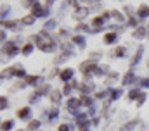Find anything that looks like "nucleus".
I'll use <instances>...</instances> for the list:
<instances>
[{"label": "nucleus", "mask_w": 149, "mask_h": 131, "mask_svg": "<svg viewBox=\"0 0 149 131\" xmlns=\"http://www.w3.org/2000/svg\"><path fill=\"white\" fill-rule=\"evenodd\" d=\"M132 79H134V74H132V71H128V72L123 76V81H121V83H123V85H130Z\"/></svg>", "instance_id": "393cba45"}, {"label": "nucleus", "mask_w": 149, "mask_h": 131, "mask_svg": "<svg viewBox=\"0 0 149 131\" xmlns=\"http://www.w3.org/2000/svg\"><path fill=\"white\" fill-rule=\"evenodd\" d=\"M17 131H24V130H17Z\"/></svg>", "instance_id": "49530a36"}, {"label": "nucleus", "mask_w": 149, "mask_h": 131, "mask_svg": "<svg viewBox=\"0 0 149 131\" xmlns=\"http://www.w3.org/2000/svg\"><path fill=\"white\" fill-rule=\"evenodd\" d=\"M80 102H81V105H85V107H90V105H92V98L88 97V95H81Z\"/></svg>", "instance_id": "4be33fe9"}, {"label": "nucleus", "mask_w": 149, "mask_h": 131, "mask_svg": "<svg viewBox=\"0 0 149 131\" xmlns=\"http://www.w3.org/2000/svg\"><path fill=\"white\" fill-rule=\"evenodd\" d=\"M80 90H81V93H83V95H88L90 92H94V85H92V83L88 81V83L81 85V86H80Z\"/></svg>", "instance_id": "4468645a"}, {"label": "nucleus", "mask_w": 149, "mask_h": 131, "mask_svg": "<svg viewBox=\"0 0 149 131\" xmlns=\"http://www.w3.org/2000/svg\"><path fill=\"white\" fill-rule=\"evenodd\" d=\"M24 79H26V83H28V85H37V83H38V76H33V74H28Z\"/></svg>", "instance_id": "bb28decb"}, {"label": "nucleus", "mask_w": 149, "mask_h": 131, "mask_svg": "<svg viewBox=\"0 0 149 131\" xmlns=\"http://www.w3.org/2000/svg\"><path fill=\"white\" fill-rule=\"evenodd\" d=\"M137 123H139L137 119H134V121H128L127 124H123V126L120 128V131H132L135 126H137Z\"/></svg>", "instance_id": "f8f14e48"}, {"label": "nucleus", "mask_w": 149, "mask_h": 131, "mask_svg": "<svg viewBox=\"0 0 149 131\" xmlns=\"http://www.w3.org/2000/svg\"><path fill=\"white\" fill-rule=\"evenodd\" d=\"M57 117V109H52L50 112H49V121H54Z\"/></svg>", "instance_id": "72a5a7b5"}, {"label": "nucleus", "mask_w": 149, "mask_h": 131, "mask_svg": "<svg viewBox=\"0 0 149 131\" xmlns=\"http://www.w3.org/2000/svg\"><path fill=\"white\" fill-rule=\"evenodd\" d=\"M71 88H73V85H66L64 86V95H70L71 93Z\"/></svg>", "instance_id": "f704fd0d"}, {"label": "nucleus", "mask_w": 149, "mask_h": 131, "mask_svg": "<svg viewBox=\"0 0 149 131\" xmlns=\"http://www.w3.org/2000/svg\"><path fill=\"white\" fill-rule=\"evenodd\" d=\"M95 97H97V98H104V97H106V92H97V93H95Z\"/></svg>", "instance_id": "58836bf2"}, {"label": "nucleus", "mask_w": 149, "mask_h": 131, "mask_svg": "<svg viewBox=\"0 0 149 131\" xmlns=\"http://www.w3.org/2000/svg\"><path fill=\"white\" fill-rule=\"evenodd\" d=\"M54 2H56V0H45V5H47V7H50Z\"/></svg>", "instance_id": "79ce46f5"}, {"label": "nucleus", "mask_w": 149, "mask_h": 131, "mask_svg": "<svg viewBox=\"0 0 149 131\" xmlns=\"http://www.w3.org/2000/svg\"><path fill=\"white\" fill-rule=\"evenodd\" d=\"M87 12H88L87 7H76V9H74V17H76V19H83V17L87 16Z\"/></svg>", "instance_id": "6e6552de"}, {"label": "nucleus", "mask_w": 149, "mask_h": 131, "mask_svg": "<svg viewBox=\"0 0 149 131\" xmlns=\"http://www.w3.org/2000/svg\"><path fill=\"white\" fill-rule=\"evenodd\" d=\"M57 131H70V126H68V124H64V123H63V124H61V126H59V128H57Z\"/></svg>", "instance_id": "c9c22d12"}, {"label": "nucleus", "mask_w": 149, "mask_h": 131, "mask_svg": "<svg viewBox=\"0 0 149 131\" xmlns=\"http://www.w3.org/2000/svg\"><path fill=\"white\" fill-rule=\"evenodd\" d=\"M38 97H40V93H38V92H35V93H33V95L30 97V102H37Z\"/></svg>", "instance_id": "e433bc0d"}, {"label": "nucleus", "mask_w": 149, "mask_h": 131, "mask_svg": "<svg viewBox=\"0 0 149 131\" xmlns=\"http://www.w3.org/2000/svg\"><path fill=\"white\" fill-rule=\"evenodd\" d=\"M104 24V19L102 17H95L94 21H92V26H95V28H99V26H102Z\"/></svg>", "instance_id": "7c9ffc66"}, {"label": "nucleus", "mask_w": 149, "mask_h": 131, "mask_svg": "<svg viewBox=\"0 0 149 131\" xmlns=\"http://www.w3.org/2000/svg\"><path fill=\"white\" fill-rule=\"evenodd\" d=\"M31 52H33V45H31V43H26V45L23 47V50H21L23 55H30Z\"/></svg>", "instance_id": "b1692460"}, {"label": "nucleus", "mask_w": 149, "mask_h": 131, "mask_svg": "<svg viewBox=\"0 0 149 131\" xmlns=\"http://www.w3.org/2000/svg\"><path fill=\"white\" fill-rule=\"evenodd\" d=\"M47 9H43V7H40V3L35 2L33 5H31V14L35 16V17H43V16H47Z\"/></svg>", "instance_id": "7ed1b4c3"}, {"label": "nucleus", "mask_w": 149, "mask_h": 131, "mask_svg": "<svg viewBox=\"0 0 149 131\" xmlns=\"http://www.w3.org/2000/svg\"><path fill=\"white\" fill-rule=\"evenodd\" d=\"M54 26H56V21H52V19H50V21H47V23H45V26H43V28H45V31H47V30H52Z\"/></svg>", "instance_id": "2f4dec72"}, {"label": "nucleus", "mask_w": 149, "mask_h": 131, "mask_svg": "<svg viewBox=\"0 0 149 131\" xmlns=\"http://www.w3.org/2000/svg\"><path fill=\"white\" fill-rule=\"evenodd\" d=\"M61 98H63V95H61V92H59V90H54V92L50 93V102H52V103H59V102H61Z\"/></svg>", "instance_id": "dca6fc26"}, {"label": "nucleus", "mask_w": 149, "mask_h": 131, "mask_svg": "<svg viewBox=\"0 0 149 131\" xmlns=\"http://www.w3.org/2000/svg\"><path fill=\"white\" fill-rule=\"evenodd\" d=\"M3 52H5L7 55H10V57H12V55H17V54H19V48H17L14 43H10V41H9V43H5V45H3Z\"/></svg>", "instance_id": "20e7f679"}, {"label": "nucleus", "mask_w": 149, "mask_h": 131, "mask_svg": "<svg viewBox=\"0 0 149 131\" xmlns=\"http://www.w3.org/2000/svg\"><path fill=\"white\" fill-rule=\"evenodd\" d=\"M132 36L134 38H144L146 36V26H139L135 31L132 33Z\"/></svg>", "instance_id": "2eb2a0df"}, {"label": "nucleus", "mask_w": 149, "mask_h": 131, "mask_svg": "<svg viewBox=\"0 0 149 131\" xmlns=\"http://www.w3.org/2000/svg\"><path fill=\"white\" fill-rule=\"evenodd\" d=\"M5 12H9V5H2V16H5Z\"/></svg>", "instance_id": "a19ab883"}, {"label": "nucleus", "mask_w": 149, "mask_h": 131, "mask_svg": "<svg viewBox=\"0 0 149 131\" xmlns=\"http://www.w3.org/2000/svg\"><path fill=\"white\" fill-rule=\"evenodd\" d=\"M10 74H14V76H24V78H26V76H28V74H24V69H23V66H14V67H12V69H10Z\"/></svg>", "instance_id": "9d476101"}, {"label": "nucleus", "mask_w": 149, "mask_h": 131, "mask_svg": "<svg viewBox=\"0 0 149 131\" xmlns=\"http://www.w3.org/2000/svg\"><path fill=\"white\" fill-rule=\"evenodd\" d=\"M95 67H97V64H95L94 61H90V59H88V61H85V62H81V64H80V71L85 74V78H88V72H94V71H95Z\"/></svg>", "instance_id": "f03ea898"}, {"label": "nucleus", "mask_w": 149, "mask_h": 131, "mask_svg": "<svg viewBox=\"0 0 149 131\" xmlns=\"http://www.w3.org/2000/svg\"><path fill=\"white\" fill-rule=\"evenodd\" d=\"M141 95H142L141 90H137V88H135V90H130V92H128V100H139Z\"/></svg>", "instance_id": "f3484780"}, {"label": "nucleus", "mask_w": 149, "mask_h": 131, "mask_svg": "<svg viewBox=\"0 0 149 131\" xmlns=\"http://www.w3.org/2000/svg\"><path fill=\"white\" fill-rule=\"evenodd\" d=\"M38 128H40V121H37V119H33V121L28 123V130L30 131H35V130H38Z\"/></svg>", "instance_id": "a878e982"}, {"label": "nucleus", "mask_w": 149, "mask_h": 131, "mask_svg": "<svg viewBox=\"0 0 149 131\" xmlns=\"http://www.w3.org/2000/svg\"><path fill=\"white\" fill-rule=\"evenodd\" d=\"M7 105H9L7 97H5V95H2V100H0V110H5V109H7Z\"/></svg>", "instance_id": "c756f323"}, {"label": "nucleus", "mask_w": 149, "mask_h": 131, "mask_svg": "<svg viewBox=\"0 0 149 131\" xmlns=\"http://www.w3.org/2000/svg\"><path fill=\"white\" fill-rule=\"evenodd\" d=\"M66 105H68V109H70L71 112H76V110L81 107V102H80V98H70Z\"/></svg>", "instance_id": "39448f33"}, {"label": "nucleus", "mask_w": 149, "mask_h": 131, "mask_svg": "<svg viewBox=\"0 0 149 131\" xmlns=\"http://www.w3.org/2000/svg\"><path fill=\"white\" fill-rule=\"evenodd\" d=\"M16 24H17L16 21H5V19L2 21V26H3V28H7V30H14V28H16Z\"/></svg>", "instance_id": "5701e85b"}, {"label": "nucleus", "mask_w": 149, "mask_h": 131, "mask_svg": "<svg viewBox=\"0 0 149 131\" xmlns=\"http://www.w3.org/2000/svg\"><path fill=\"white\" fill-rule=\"evenodd\" d=\"M121 93H123V90H121V88H118V90H113V92H111V98H113V100H116V98L121 97Z\"/></svg>", "instance_id": "cd10ccee"}, {"label": "nucleus", "mask_w": 149, "mask_h": 131, "mask_svg": "<svg viewBox=\"0 0 149 131\" xmlns=\"http://www.w3.org/2000/svg\"><path fill=\"white\" fill-rule=\"evenodd\" d=\"M128 24H130V26H135V19H134V17H132V19H128Z\"/></svg>", "instance_id": "37998d69"}, {"label": "nucleus", "mask_w": 149, "mask_h": 131, "mask_svg": "<svg viewBox=\"0 0 149 131\" xmlns=\"http://www.w3.org/2000/svg\"><path fill=\"white\" fill-rule=\"evenodd\" d=\"M59 76H61V79H63L64 83H68V81H71V78H73V69H63Z\"/></svg>", "instance_id": "423d86ee"}, {"label": "nucleus", "mask_w": 149, "mask_h": 131, "mask_svg": "<svg viewBox=\"0 0 149 131\" xmlns=\"http://www.w3.org/2000/svg\"><path fill=\"white\" fill-rule=\"evenodd\" d=\"M16 114H17V117H19V119H26V117H30L31 109H30V107H23V109H19Z\"/></svg>", "instance_id": "1a4fd4ad"}, {"label": "nucleus", "mask_w": 149, "mask_h": 131, "mask_svg": "<svg viewBox=\"0 0 149 131\" xmlns=\"http://www.w3.org/2000/svg\"><path fill=\"white\" fill-rule=\"evenodd\" d=\"M31 2H33V3H35V2H38V0H31Z\"/></svg>", "instance_id": "a18cd8bd"}, {"label": "nucleus", "mask_w": 149, "mask_h": 131, "mask_svg": "<svg viewBox=\"0 0 149 131\" xmlns=\"http://www.w3.org/2000/svg\"><path fill=\"white\" fill-rule=\"evenodd\" d=\"M31 40H35V45L42 52H52L54 50V41L45 31L38 33L37 36H31Z\"/></svg>", "instance_id": "f257e3e1"}, {"label": "nucleus", "mask_w": 149, "mask_h": 131, "mask_svg": "<svg viewBox=\"0 0 149 131\" xmlns=\"http://www.w3.org/2000/svg\"><path fill=\"white\" fill-rule=\"evenodd\" d=\"M73 43H76L80 48H83V47H85V38L80 36V34H76V36H73Z\"/></svg>", "instance_id": "412c9836"}, {"label": "nucleus", "mask_w": 149, "mask_h": 131, "mask_svg": "<svg viewBox=\"0 0 149 131\" xmlns=\"http://www.w3.org/2000/svg\"><path fill=\"white\" fill-rule=\"evenodd\" d=\"M118 41V34L116 33H106L104 34V43L106 45H113V43H116Z\"/></svg>", "instance_id": "0eeeda50"}, {"label": "nucleus", "mask_w": 149, "mask_h": 131, "mask_svg": "<svg viewBox=\"0 0 149 131\" xmlns=\"http://www.w3.org/2000/svg\"><path fill=\"white\" fill-rule=\"evenodd\" d=\"M137 16H139V17H148L149 16V7L146 3H142V5L137 9Z\"/></svg>", "instance_id": "9b49d317"}, {"label": "nucleus", "mask_w": 149, "mask_h": 131, "mask_svg": "<svg viewBox=\"0 0 149 131\" xmlns=\"http://www.w3.org/2000/svg\"><path fill=\"white\" fill-rule=\"evenodd\" d=\"M92 124H94V126H97V124H99V119H97V117H95V119H92Z\"/></svg>", "instance_id": "c03bdc74"}, {"label": "nucleus", "mask_w": 149, "mask_h": 131, "mask_svg": "<svg viewBox=\"0 0 149 131\" xmlns=\"http://www.w3.org/2000/svg\"><path fill=\"white\" fill-rule=\"evenodd\" d=\"M12 126H14V121H12V119H5V121H2V131H10L12 130Z\"/></svg>", "instance_id": "6ab92c4d"}, {"label": "nucleus", "mask_w": 149, "mask_h": 131, "mask_svg": "<svg viewBox=\"0 0 149 131\" xmlns=\"http://www.w3.org/2000/svg\"><path fill=\"white\" fill-rule=\"evenodd\" d=\"M76 30H78V31H90V28H88L87 24H83V23H80V24L76 26Z\"/></svg>", "instance_id": "473e14b6"}, {"label": "nucleus", "mask_w": 149, "mask_h": 131, "mask_svg": "<svg viewBox=\"0 0 149 131\" xmlns=\"http://www.w3.org/2000/svg\"><path fill=\"white\" fill-rule=\"evenodd\" d=\"M101 17H102L104 21H106V19H109V17H111V12H104V14H102Z\"/></svg>", "instance_id": "ea45409f"}, {"label": "nucleus", "mask_w": 149, "mask_h": 131, "mask_svg": "<svg viewBox=\"0 0 149 131\" xmlns=\"http://www.w3.org/2000/svg\"><path fill=\"white\" fill-rule=\"evenodd\" d=\"M144 100H146V95L142 93V95H141V98L137 100V105H142V103H144Z\"/></svg>", "instance_id": "4c0bfd02"}, {"label": "nucleus", "mask_w": 149, "mask_h": 131, "mask_svg": "<svg viewBox=\"0 0 149 131\" xmlns=\"http://www.w3.org/2000/svg\"><path fill=\"white\" fill-rule=\"evenodd\" d=\"M142 52H144V47L142 45H139V48H137V54H135V57H134V61L130 62V66H135L139 61H141V55H142Z\"/></svg>", "instance_id": "a211bd4d"}, {"label": "nucleus", "mask_w": 149, "mask_h": 131, "mask_svg": "<svg viewBox=\"0 0 149 131\" xmlns=\"http://www.w3.org/2000/svg\"><path fill=\"white\" fill-rule=\"evenodd\" d=\"M125 54H127V48H125V47H121V45H120V47H116V48L111 52V55H114V57H125Z\"/></svg>", "instance_id": "ddd939ff"}, {"label": "nucleus", "mask_w": 149, "mask_h": 131, "mask_svg": "<svg viewBox=\"0 0 149 131\" xmlns=\"http://www.w3.org/2000/svg\"><path fill=\"white\" fill-rule=\"evenodd\" d=\"M35 19H37V17H35L33 14H30V16H24V17L21 19V24H26V26H30V24H33V23H35Z\"/></svg>", "instance_id": "aec40b11"}, {"label": "nucleus", "mask_w": 149, "mask_h": 131, "mask_svg": "<svg viewBox=\"0 0 149 131\" xmlns=\"http://www.w3.org/2000/svg\"><path fill=\"white\" fill-rule=\"evenodd\" d=\"M111 16L114 17V19H118V21H125L123 14H121V12H118V10H111Z\"/></svg>", "instance_id": "c85d7f7f"}]
</instances>
